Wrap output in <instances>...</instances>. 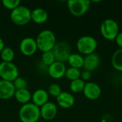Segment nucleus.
I'll list each match as a JSON object with an SVG mask.
<instances>
[{
  "instance_id": "f257e3e1",
  "label": "nucleus",
  "mask_w": 122,
  "mask_h": 122,
  "mask_svg": "<svg viewBox=\"0 0 122 122\" xmlns=\"http://www.w3.org/2000/svg\"><path fill=\"white\" fill-rule=\"evenodd\" d=\"M35 39L38 49L42 51V53L52 51L56 44V39L54 33L49 29L40 31Z\"/></svg>"
},
{
  "instance_id": "f03ea898",
  "label": "nucleus",
  "mask_w": 122,
  "mask_h": 122,
  "mask_svg": "<svg viewBox=\"0 0 122 122\" xmlns=\"http://www.w3.org/2000/svg\"><path fill=\"white\" fill-rule=\"evenodd\" d=\"M40 117V108L33 103L22 105L19 111V118L21 122H38Z\"/></svg>"
},
{
  "instance_id": "7ed1b4c3",
  "label": "nucleus",
  "mask_w": 122,
  "mask_h": 122,
  "mask_svg": "<svg viewBox=\"0 0 122 122\" xmlns=\"http://www.w3.org/2000/svg\"><path fill=\"white\" fill-rule=\"evenodd\" d=\"M100 32L104 39L109 41L115 40L119 33V24L114 19H107L100 25Z\"/></svg>"
},
{
  "instance_id": "20e7f679",
  "label": "nucleus",
  "mask_w": 122,
  "mask_h": 122,
  "mask_svg": "<svg viewBox=\"0 0 122 122\" xmlns=\"http://www.w3.org/2000/svg\"><path fill=\"white\" fill-rule=\"evenodd\" d=\"M97 46L98 43L97 39L92 36H83L76 41V49L78 51L85 56L94 53Z\"/></svg>"
},
{
  "instance_id": "39448f33",
  "label": "nucleus",
  "mask_w": 122,
  "mask_h": 122,
  "mask_svg": "<svg viewBox=\"0 0 122 122\" xmlns=\"http://www.w3.org/2000/svg\"><path fill=\"white\" fill-rule=\"evenodd\" d=\"M31 11L28 7L20 5L11 11L10 18L14 24L18 26H24L31 21Z\"/></svg>"
},
{
  "instance_id": "423d86ee",
  "label": "nucleus",
  "mask_w": 122,
  "mask_h": 122,
  "mask_svg": "<svg viewBox=\"0 0 122 122\" xmlns=\"http://www.w3.org/2000/svg\"><path fill=\"white\" fill-rule=\"evenodd\" d=\"M91 1L89 0H69L67 6L69 12L74 16L80 17L89 9Z\"/></svg>"
},
{
  "instance_id": "0eeeda50",
  "label": "nucleus",
  "mask_w": 122,
  "mask_h": 122,
  "mask_svg": "<svg viewBox=\"0 0 122 122\" xmlns=\"http://www.w3.org/2000/svg\"><path fill=\"white\" fill-rule=\"evenodd\" d=\"M19 77V69L13 62L0 63V78L2 80L13 82Z\"/></svg>"
},
{
  "instance_id": "6e6552de",
  "label": "nucleus",
  "mask_w": 122,
  "mask_h": 122,
  "mask_svg": "<svg viewBox=\"0 0 122 122\" xmlns=\"http://www.w3.org/2000/svg\"><path fill=\"white\" fill-rule=\"evenodd\" d=\"M71 46L66 41H61L56 42L52 49V52L54 55L56 61L62 63L67 61L69 56L71 54Z\"/></svg>"
},
{
  "instance_id": "1a4fd4ad",
  "label": "nucleus",
  "mask_w": 122,
  "mask_h": 122,
  "mask_svg": "<svg viewBox=\"0 0 122 122\" xmlns=\"http://www.w3.org/2000/svg\"><path fill=\"white\" fill-rule=\"evenodd\" d=\"M37 44L36 39L32 37L24 38L19 44V50L21 53L26 56L34 55L37 51Z\"/></svg>"
},
{
  "instance_id": "9d476101",
  "label": "nucleus",
  "mask_w": 122,
  "mask_h": 122,
  "mask_svg": "<svg viewBox=\"0 0 122 122\" xmlns=\"http://www.w3.org/2000/svg\"><path fill=\"white\" fill-rule=\"evenodd\" d=\"M83 93L86 99L89 100H96L101 97L102 89L97 83L89 81L86 82Z\"/></svg>"
},
{
  "instance_id": "9b49d317",
  "label": "nucleus",
  "mask_w": 122,
  "mask_h": 122,
  "mask_svg": "<svg viewBox=\"0 0 122 122\" xmlns=\"http://www.w3.org/2000/svg\"><path fill=\"white\" fill-rule=\"evenodd\" d=\"M57 107L53 103L48 102L41 107H40V115L42 119L46 121L53 120L57 114Z\"/></svg>"
},
{
  "instance_id": "f8f14e48",
  "label": "nucleus",
  "mask_w": 122,
  "mask_h": 122,
  "mask_svg": "<svg viewBox=\"0 0 122 122\" xmlns=\"http://www.w3.org/2000/svg\"><path fill=\"white\" fill-rule=\"evenodd\" d=\"M15 91L13 82L0 80V99L8 100L11 99L14 96Z\"/></svg>"
},
{
  "instance_id": "ddd939ff",
  "label": "nucleus",
  "mask_w": 122,
  "mask_h": 122,
  "mask_svg": "<svg viewBox=\"0 0 122 122\" xmlns=\"http://www.w3.org/2000/svg\"><path fill=\"white\" fill-rule=\"evenodd\" d=\"M100 65V57L99 56L94 53L86 55L84 57V69L88 71H95Z\"/></svg>"
},
{
  "instance_id": "4468645a",
  "label": "nucleus",
  "mask_w": 122,
  "mask_h": 122,
  "mask_svg": "<svg viewBox=\"0 0 122 122\" xmlns=\"http://www.w3.org/2000/svg\"><path fill=\"white\" fill-rule=\"evenodd\" d=\"M66 70V68L64 63L56 61L48 67V74L51 78L59 79L64 76Z\"/></svg>"
},
{
  "instance_id": "2eb2a0df",
  "label": "nucleus",
  "mask_w": 122,
  "mask_h": 122,
  "mask_svg": "<svg viewBox=\"0 0 122 122\" xmlns=\"http://www.w3.org/2000/svg\"><path fill=\"white\" fill-rule=\"evenodd\" d=\"M57 104L63 109H70L75 103V99L74 96L67 92H62L56 97Z\"/></svg>"
},
{
  "instance_id": "dca6fc26",
  "label": "nucleus",
  "mask_w": 122,
  "mask_h": 122,
  "mask_svg": "<svg viewBox=\"0 0 122 122\" xmlns=\"http://www.w3.org/2000/svg\"><path fill=\"white\" fill-rule=\"evenodd\" d=\"M31 101L34 104L40 108L49 102V94L43 89H36L31 94Z\"/></svg>"
},
{
  "instance_id": "f3484780",
  "label": "nucleus",
  "mask_w": 122,
  "mask_h": 122,
  "mask_svg": "<svg viewBox=\"0 0 122 122\" xmlns=\"http://www.w3.org/2000/svg\"><path fill=\"white\" fill-rule=\"evenodd\" d=\"M49 18L47 11L42 8H36L31 12V20L37 24L45 23Z\"/></svg>"
},
{
  "instance_id": "a211bd4d",
  "label": "nucleus",
  "mask_w": 122,
  "mask_h": 122,
  "mask_svg": "<svg viewBox=\"0 0 122 122\" xmlns=\"http://www.w3.org/2000/svg\"><path fill=\"white\" fill-rule=\"evenodd\" d=\"M14 97L19 104L24 105L30 102L31 100V94L27 89L16 90L15 91Z\"/></svg>"
},
{
  "instance_id": "6ab92c4d",
  "label": "nucleus",
  "mask_w": 122,
  "mask_h": 122,
  "mask_svg": "<svg viewBox=\"0 0 122 122\" xmlns=\"http://www.w3.org/2000/svg\"><path fill=\"white\" fill-rule=\"evenodd\" d=\"M67 61L70 67L80 69L84 66V57L80 54L71 53L69 56Z\"/></svg>"
},
{
  "instance_id": "aec40b11",
  "label": "nucleus",
  "mask_w": 122,
  "mask_h": 122,
  "mask_svg": "<svg viewBox=\"0 0 122 122\" xmlns=\"http://www.w3.org/2000/svg\"><path fill=\"white\" fill-rule=\"evenodd\" d=\"M112 64L117 71H122V49L114 51L112 57Z\"/></svg>"
},
{
  "instance_id": "412c9836",
  "label": "nucleus",
  "mask_w": 122,
  "mask_h": 122,
  "mask_svg": "<svg viewBox=\"0 0 122 122\" xmlns=\"http://www.w3.org/2000/svg\"><path fill=\"white\" fill-rule=\"evenodd\" d=\"M86 82L83 81L81 79H78L74 81H71L69 85V89L71 92L78 94L83 92Z\"/></svg>"
},
{
  "instance_id": "4be33fe9",
  "label": "nucleus",
  "mask_w": 122,
  "mask_h": 122,
  "mask_svg": "<svg viewBox=\"0 0 122 122\" xmlns=\"http://www.w3.org/2000/svg\"><path fill=\"white\" fill-rule=\"evenodd\" d=\"M0 56H1L2 61L12 62L14 59L15 54H14V50L11 47L5 46L1 51V52L0 53Z\"/></svg>"
},
{
  "instance_id": "5701e85b",
  "label": "nucleus",
  "mask_w": 122,
  "mask_h": 122,
  "mask_svg": "<svg viewBox=\"0 0 122 122\" xmlns=\"http://www.w3.org/2000/svg\"><path fill=\"white\" fill-rule=\"evenodd\" d=\"M81 73V71H80V69L73 68V67H69V68L66 69L64 76L68 80H70L71 81L80 79Z\"/></svg>"
},
{
  "instance_id": "b1692460",
  "label": "nucleus",
  "mask_w": 122,
  "mask_h": 122,
  "mask_svg": "<svg viewBox=\"0 0 122 122\" xmlns=\"http://www.w3.org/2000/svg\"><path fill=\"white\" fill-rule=\"evenodd\" d=\"M41 60H42L43 64L47 66L48 67L56 61V59H55V57L52 51L43 52L42 56H41Z\"/></svg>"
},
{
  "instance_id": "393cba45",
  "label": "nucleus",
  "mask_w": 122,
  "mask_h": 122,
  "mask_svg": "<svg viewBox=\"0 0 122 122\" xmlns=\"http://www.w3.org/2000/svg\"><path fill=\"white\" fill-rule=\"evenodd\" d=\"M14 86L15 88V90H21V89H26L28 87V83L26 80L22 77H18L13 81Z\"/></svg>"
},
{
  "instance_id": "a878e982",
  "label": "nucleus",
  "mask_w": 122,
  "mask_h": 122,
  "mask_svg": "<svg viewBox=\"0 0 122 122\" xmlns=\"http://www.w3.org/2000/svg\"><path fill=\"white\" fill-rule=\"evenodd\" d=\"M1 3L4 8L11 11H13L21 5V1L19 0H3Z\"/></svg>"
},
{
  "instance_id": "bb28decb",
  "label": "nucleus",
  "mask_w": 122,
  "mask_h": 122,
  "mask_svg": "<svg viewBox=\"0 0 122 122\" xmlns=\"http://www.w3.org/2000/svg\"><path fill=\"white\" fill-rule=\"evenodd\" d=\"M49 95H51L54 97H57L61 92V86L58 84H50V86L48 88V91H47Z\"/></svg>"
},
{
  "instance_id": "cd10ccee",
  "label": "nucleus",
  "mask_w": 122,
  "mask_h": 122,
  "mask_svg": "<svg viewBox=\"0 0 122 122\" xmlns=\"http://www.w3.org/2000/svg\"><path fill=\"white\" fill-rule=\"evenodd\" d=\"M92 78V72L90 71H83L81 73V76H80V79H81L83 81H84L85 82L87 81H89Z\"/></svg>"
},
{
  "instance_id": "c85d7f7f",
  "label": "nucleus",
  "mask_w": 122,
  "mask_h": 122,
  "mask_svg": "<svg viewBox=\"0 0 122 122\" xmlns=\"http://www.w3.org/2000/svg\"><path fill=\"white\" fill-rule=\"evenodd\" d=\"M116 43L119 46V49H122V32H119V34L117 35L116 39Z\"/></svg>"
},
{
  "instance_id": "c756f323",
  "label": "nucleus",
  "mask_w": 122,
  "mask_h": 122,
  "mask_svg": "<svg viewBox=\"0 0 122 122\" xmlns=\"http://www.w3.org/2000/svg\"><path fill=\"white\" fill-rule=\"evenodd\" d=\"M5 47V45H4V42L3 41V39L0 37V53L1 52V51L3 50V49Z\"/></svg>"
},
{
  "instance_id": "7c9ffc66",
  "label": "nucleus",
  "mask_w": 122,
  "mask_h": 122,
  "mask_svg": "<svg viewBox=\"0 0 122 122\" xmlns=\"http://www.w3.org/2000/svg\"><path fill=\"white\" fill-rule=\"evenodd\" d=\"M38 122H44V121H39Z\"/></svg>"
},
{
  "instance_id": "2f4dec72",
  "label": "nucleus",
  "mask_w": 122,
  "mask_h": 122,
  "mask_svg": "<svg viewBox=\"0 0 122 122\" xmlns=\"http://www.w3.org/2000/svg\"></svg>"
}]
</instances>
